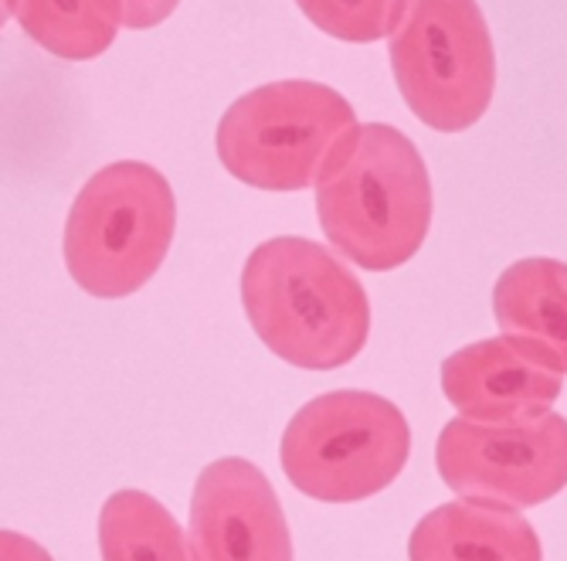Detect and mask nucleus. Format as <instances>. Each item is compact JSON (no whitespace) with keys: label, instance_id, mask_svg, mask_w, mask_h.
Masks as SVG:
<instances>
[{"label":"nucleus","instance_id":"f257e3e1","mask_svg":"<svg viewBox=\"0 0 567 561\" xmlns=\"http://www.w3.org/2000/svg\"><path fill=\"white\" fill-rule=\"evenodd\" d=\"M327 242L368 273L415 259L432 228V177L419 146L388 123H357L317 177Z\"/></svg>","mask_w":567,"mask_h":561},{"label":"nucleus","instance_id":"f03ea898","mask_svg":"<svg viewBox=\"0 0 567 561\" xmlns=\"http://www.w3.org/2000/svg\"><path fill=\"white\" fill-rule=\"evenodd\" d=\"M241 306L259 340L306 371L350 365L371 337L368 289L313 238L255 245L241 269Z\"/></svg>","mask_w":567,"mask_h":561},{"label":"nucleus","instance_id":"7ed1b4c3","mask_svg":"<svg viewBox=\"0 0 567 561\" xmlns=\"http://www.w3.org/2000/svg\"><path fill=\"white\" fill-rule=\"evenodd\" d=\"M177 228L171 181L143 161L95 171L65 222L69 276L99 299H123L161 273Z\"/></svg>","mask_w":567,"mask_h":561},{"label":"nucleus","instance_id":"20e7f679","mask_svg":"<svg viewBox=\"0 0 567 561\" xmlns=\"http://www.w3.org/2000/svg\"><path fill=\"white\" fill-rule=\"evenodd\" d=\"M411 456L404 412L374 391H327L289 419L279 459L289 483L323 503L388 490Z\"/></svg>","mask_w":567,"mask_h":561},{"label":"nucleus","instance_id":"39448f33","mask_svg":"<svg viewBox=\"0 0 567 561\" xmlns=\"http://www.w3.org/2000/svg\"><path fill=\"white\" fill-rule=\"evenodd\" d=\"M357 126L350 102L309 79H282L245 92L218 123V161L259 191H302L317 184L333 146Z\"/></svg>","mask_w":567,"mask_h":561},{"label":"nucleus","instance_id":"423d86ee","mask_svg":"<svg viewBox=\"0 0 567 561\" xmlns=\"http://www.w3.org/2000/svg\"><path fill=\"white\" fill-rule=\"evenodd\" d=\"M401 99L425 126H476L496 89V51L476 0H404L388 38Z\"/></svg>","mask_w":567,"mask_h":561},{"label":"nucleus","instance_id":"0eeeda50","mask_svg":"<svg viewBox=\"0 0 567 561\" xmlns=\"http://www.w3.org/2000/svg\"><path fill=\"white\" fill-rule=\"evenodd\" d=\"M435 467L449 490L470 500L537 507L567 487V419L547 412L530 422H445Z\"/></svg>","mask_w":567,"mask_h":561},{"label":"nucleus","instance_id":"6e6552de","mask_svg":"<svg viewBox=\"0 0 567 561\" xmlns=\"http://www.w3.org/2000/svg\"><path fill=\"white\" fill-rule=\"evenodd\" d=\"M187 541L194 561H292L279 493L245 456H225L200 470Z\"/></svg>","mask_w":567,"mask_h":561},{"label":"nucleus","instance_id":"1a4fd4ad","mask_svg":"<svg viewBox=\"0 0 567 561\" xmlns=\"http://www.w3.org/2000/svg\"><path fill=\"white\" fill-rule=\"evenodd\" d=\"M557 357L530 337L499 334L458 347L442 361V391L473 422H530L564 391Z\"/></svg>","mask_w":567,"mask_h":561},{"label":"nucleus","instance_id":"9d476101","mask_svg":"<svg viewBox=\"0 0 567 561\" xmlns=\"http://www.w3.org/2000/svg\"><path fill=\"white\" fill-rule=\"evenodd\" d=\"M408 561H544V548L517 507L458 497L415 524Z\"/></svg>","mask_w":567,"mask_h":561},{"label":"nucleus","instance_id":"9b49d317","mask_svg":"<svg viewBox=\"0 0 567 561\" xmlns=\"http://www.w3.org/2000/svg\"><path fill=\"white\" fill-rule=\"evenodd\" d=\"M493 317L503 334L547 347L567 371V263L534 255L506 266L493 286Z\"/></svg>","mask_w":567,"mask_h":561},{"label":"nucleus","instance_id":"f8f14e48","mask_svg":"<svg viewBox=\"0 0 567 561\" xmlns=\"http://www.w3.org/2000/svg\"><path fill=\"white\" fill-rule=\"evenodd\" d=\"M102 561H194L171 510L143 490H116L99 510Z\"/></svg>","mask_w":567,"mask_h":561},{"label":"nucleus","instance_id":"ddd939ff","mask_svg":"<svg viewBox=\"0 0 567 561\" xmlns=\"http://www.w3.org/2000/svg\"><path fill=\"white\" fill-rule=\"evenodd\" d=\"M18 24L48 55L89 62L106 51L123 24V0H18Z\"/></svg>","mask_w":567,"mask_h":561},{"label":"nucleus","instance_id":"4468645a","mask_svg":"<svg viewBox=\"0 0 567 561\" xmlns=\"http://www.w3.org/2000/svg\"><path fill=\"white\" fill-rule=\"evenodd\" d=\"M296 4L323 34L353 44L391 38L404 11V0H296Z\"/></svg>","mask_w":567,"mask_h":561},{"label":"nucleus","instance_id":"2eb2a0df","mask_svg":"<svg viewBox=\"0 0 567 561\" xmlns=\"http://www.w3.org/2000/svg\"><path fill=\"white\" fill-rule=\"evenodd\" d=\"M177 4L181 0H123V28L133 31L157 28L177 11Z\"/></svg>","mask_w":567,"mask_h":561},{"label":"nucleus","instance_id":"dca6fc26","mask_svg":"<svg viewBox=\"0 0 567 561\" xmlns=\"http://www.w3.org/2000/svg\"><path fill=\"white\" fill-rule=\"evenodd\" d=\"M0 561H55V558L21 531H0Z\"/></svg>","mask_w":567,"mask_h":561},{"label":"nucleus","instance_id":"f3484780","mask_svg":"<svg viewBox=\"0 0 567 561\" xmlns=\"http://www.w3.org/2000/svg\"><path fill=\"white\" fill-rule=\"evenodd\" d=\"M14 4H18V0H0V28H4L8 18L14 14Z\"/></svg>","mask_w":567,"mask_h":561}]
</instances>
